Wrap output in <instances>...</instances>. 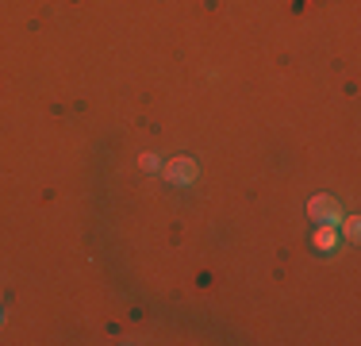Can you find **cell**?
<instances>
[{"instance_id":"cell-1","label":"cell","mask_w":361,"mask_h":346,"mask_svg":"<svg viewBox=\"0 0 361 346\" xmlns=\"http://www.w3.org/2000/svg\"><path fill=\"white\" fill-rule=\"evenodd\" d=\"M307 215H312L315 223H331V227H338L346 212H342V204L334 201V196L319 193V196H312V201H307Z\"/></svg>"},{"instance_id":"cell-2","label":"cell","mask_w":361,"mask_h":346,"mask_svg":"<svg viewBox=\"0 0 361 346\" xmlns=\"http://www.w3.org/2000/svg\"><path fill=\"white\" fill-rule=\"evenodd\" d=\"M196 173H200L196 158H188V154H177V158L166 166V181H169V185H180V189H185V185H192V181H196Z\"/></svg>"},{"instance_id":"cell-3","label":"cell","mask_w":361,"mask_h":346,"mask_svg":"<svg viewBox=\"0 0 361 346\" xmlns=\"http://www.w3.org/2000/svg\"><path fill=\"white\" fill-rule=\"evenodd\" d=\"M315 250H323V254L338 250V227H331V223H319V231H315Z\"/></svg>"},{"instance_id":"cell-4","label":"cell","mask_w":361,"mask_h":346,"mask_svg":"<svg viewBox=\"0 0 361 346\" xmlns=\"http://www.w3.org/2000/svg\"><path fill=\"white\" fill-rule=\"evenodd\" d=\"M139 166H142L146 173H154V169L161 166V158H158V154H142V158H139Z\"/></svg>"},{"instance_id":"cell-5","label":"cell","mask_w":361,"mask_h":346,"mask_svg":"<svg viewBox=\"0 0 361 346\" xmlns=\"http://www.w3.org/2000/svg\"><path fill=\"white\" fill-rule=\"evenodd\" d=\"M342 231H346V239H357L361 223H357V220H346V215H342Z\"/></svg>"},{"instance_id":"cell-6","label":"cell","mask_w":361,"mask_h":346,"mask_svg":"<svg viewBox=\"0 0 361 346\" xmlns=\"http://www.w3.org/2000/svg\"><path fill=\"white\" fill-rule=\"evenodd\" d=\"M0 319H4V311H0Z\"/></svg>"}]
</instances>
